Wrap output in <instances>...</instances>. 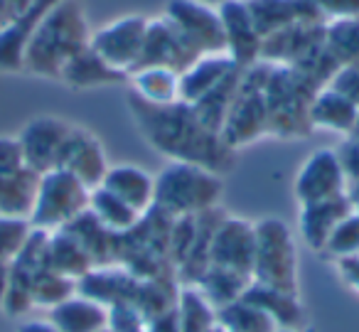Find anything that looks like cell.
I'll return each mask as SVG.
<instances>
[{
  "label": "cell",
  "instance_id": "1",
  "mask_svg": "<svg viewBox=\"0 0 359 332\" xmlns=\"http://www.w3.org/2000/svg\"><path fill=\"white\" fill-rule=\"evenodd\" d=\"M128 109L143 138L170 160H185L224 173L234 163V153L217 131L207 128L190 104L150 106L128 94Z\"/></svg>",
  "mask_w": 359,
  "mask_h": 332
},
{
  "label": "cell",
  "instance_id": "2",
  "mask_svg": "<svg viewBox=\"0 0 359 332\" xmlns=\"http://www.w3.org/2000/svg\"><path fill=\"white\" fill-rule=\"evenodd\" d=\"M91 30L79 0H60L45 15L25 50L22 72L45 79H60L62 69L89 47Z\"/></svg>",
  "mask_w": 359,
  "mask_h": 332
},
{
  "label": "cell",
  "instance_id": "3",
  "mask_svg": "<svg viewBox=\"0 0 359 332\" xmlns=\"http://www.w3.org/2000/svg\"><path fill=\"white\" fill-rule=\"evenodd\" d=\"M224 194L222 173L197 163L170 160L155 175V207L170 219L200 217L219 207Z\"/></svg>",
  "mask_w": 359,
  "mask_h": 332
},
{
  "label": "cell",
  "instance_id": "4",
  "mask_svg": "<svg viewBox=\"0 0 359 332\" xmlns=\"http://www.w3.org/2000/svg\"><path fill=\"white\" fill-rule=\"evenodd\" d=\"M254 266L251 281L276 291L298 293V241L283 219L264 217L254 222Z\"/></svg>",
  "mask_w": 359,
  "mask_h": 332
},
{
  "label": "cell",
  "instance_id": "5",
  "mask_svg": "<svg viewBox=\"0 0 359 332\" xmlns=\"http://www.w3.org/2000/svg\"><path fill=\"white\" fill-rule=\"evenodd\" d=\"M91 190L62 168L40 175L30 224L40 232H60L89 209Z\"/></svg>",
  "mask_w": 359,
  "mask_h": 332
},
{
  "label": "cell",
  "instance_id": "6",
  "mask_svg": "<svg viewBox=\"0 0 359 332\" xmlns=\"http://www.w3.org/2000/svg\"><path fill=\"white\" fill-rule=\"evenodd\" d=\"M163 18L195 57L226 52L219 6H212L205 0H170Z\"/></svg>",
  "mask_w": 359,
  "mask_h": 332
},
{
  "label": "cell",
  "instance_id": "7",
  "mask_svg": "<svg viewBox=\"0 0 359 332\" xmlns=\"http://www.w3.org/2000/svg\"><path fill=\"white\" fill-rule=\"evenodd\" d=\"M150 18L123 15L111 20L109 25L91 32L89 47L114 69L130 74L143 57L145 37H148Z\"/></svg>",
  "mask_w": 359,
  "mask_h": 332
},
{
  "label": "cell",
  "instance_id": "8",
  "mask_svg": "<svg viewBox=\"0 0 359 332\" xmlns=\"http://www.w3.org/2000/svg\"><path fill=\"white\" fill-rule=\"evenodd\" d=\"M266 79L261 84H251L249 74H241V86L236 94L234 104H231L229 114H226L224 124H222V140L229 145L231 150L249 145L254 140H259L261 135L271 133L269 124V104H266L264 86Z\"/></svg>",
  "mask_w": 359,
  "mask_h": 332
},
{
  "label": "cell",
  "instance_id": "9",
  "mask_svg": "<svg viewBox=\"0 0 359 332\" xmlns=\"http://www.w3.org/2000/svg\"><path fill=\"white\" fill-rule=\"evenodd\" d=\"M347 190L349 178L344 173L342 158L334 148L313 150L295 173L293 194L298 207L339 197V194H347Z\"/></svg>",
  "mask_w": 359,
  "mask_h": 332
},
{
  "label": "cell",
  "instance_id": "10",
  "mask_svg": "<svg viewBox=\"0 0 359 332\" xmlns=\"http://www.w3.org/2000/svg\"><path fill=\"white\" fill-rule=\"evenodd\" d=\"M72 126L74 124L60 119V116H35L27 121L20 133L15 135L27 168L35 170L37 175L60 168L62 150L72 133Z\"/></svg>",
  "mask_w": 359,
  "mask_h": 332
},
{
  "label": "cell",
  "instance_id": "11",
  "mask_svg": "<svg viewBox=\"0 0 359 332\" xmlns=\"http://www.w3.org/2000/svg\"><path fill=\"white\" fill-rule=\"evenodd\" d=\"M254 222L241 217H222L210 241V266L244 273L251 278L254 266Z\"/></svg>",
  "mask_w": 359,
  "mask_h": 332
},
{
  "label": "cell",
  "instance_id": "12",
  "mask_svg": "<svg viewBox=\"0 0 359 332\" xmlns=\"http://www.w3.org/2000/svg\"><path fill=\"white\" fill-rule=\"evenodd\" d=\"M60 168L81 180L89 190H94L104 182L111 165L106 160V150L101 140L84 126H72V133L65 143V150H62Z\"/></svg>",
  "mask_w": 359,
  "mask_h": 332
},
{
  "label": "cell",
  "instance_id": "13",
  "mask_svg": "<svg viewBox=\"0 0 359 332\" xmlns=\"http://www.w3.org/2000/svg\"><path fill=\"white\" fill-rule=\"evenodd\" d=\"M219 15L224 22L226 52L236 65L244 69L259 62L261 50H264V35L256 27V20L251 15L249 6L241 0H222Z\"/></svg>",
  "mask_w": 359,
  "mask_h": 332
},
{
  "label": "cell",
  "instance_id": "14",
  "mask_svg": "<svg viewBox=\"0 0 359 332\" xmlns=\"http://www.w3.org/2000/svg\"><path fill=\"white\" fill-rule=\"evenodd\" d=\"M57 3L60 0H32L30 8L20 18H15L11 25L0 30V74H20L32 35Z\"/></svg>",
  "mask_w": 359,
  "mask_h": 332
},
{
  "label": "cell",
  "instance_id": "15",
  "mask_svg": "<svg viewBox=\"0 0 359 332\" xmlns=\"http://www.w3.org/2000/svg\"><path fill=\"white\" fill-rule=\"evenodd\" d=\"M236 69H241L229 52H212L202 55L192 62L187 69L180 72V101L182 104H200L205 96H210L217 86H222Z\"/></svg>",
  "mask_w": 359,
  "mask_h": 332
},
{
  "label": "cell",
  "instance_id": "16",
  "mask_svg": "<svg viewBox=\"0 0 359 332\" xmlns=\"http://www.w3.org/2000/svg\"><path fill=\"white\" fill-rule=\"evenodd\" d=\"M354 209L349 194H339V197L325 199V202L303 204L298 217V232L300 239L308 244L313 251H323L327 244L332 229L347 217Z\"/></svg>",
  "mask_w": 359,
  "mask_h": 332
},
{
  "label": "cell",
  "instance_id": "17",
  "mask_svg": "<svg viewBox=\"0 0 359 332\" xmlns=\"http://www.w3.org/2000/svg\"><path fill=\"white\" fill-rule=\"evenodd\" d=\"M50 322L60 332H104L109 330V305L76 291L67 300L47 310Z\"/></svg>",
  "mask_w": 359,
  "mask_h": 332
},
{
  "label": "cell",
  "instance_id": "18",
  "mask_svg": "<svg viewBox=\"0 0 359 332\" xmlns=\"http://www.w3.org/2000/svg\"><path fill=\"white\" fill-rule=\"evenodd\" d=\"M101 187L114 192L116 197L123 199L128 207H133L143 217L155 207V175H150L148 170L138 168V165H111Z\"/></svg>",
  "mask_w": 359,
  "mask_h": 332
},
{
  "label": "cell",
  "instance_id": "19",
  "mask_svg": "<svg viewBox=\"0 0 359 332\" xmlns=\"http://www.w3.org/2000/svg\"><path fill=\"white\" fill-rule=\"evenodd\" d=\"M308 124H310V128L327 131V133H339L347 138L359 126V109L352 101H347L344 96H339L337 91L330 89V86H323V89L315 91L313 99H310Z\"/></svg>",
  "mask_w": 359,
  "mask_h": 332
},
{
  "label": "cell",
  "instance_id": "20",
  "mask_svg": "<svg viewBox=\"0 0 359 332\" xmlns=\"http://www.w3.org/2000/svg\"><path fill=\"white\" fill-rule=\"evenodd\" d=\"M130 94L150 106L180 104V72L170 67L148 65L128 74Z\"/></svg>",
  "mask_w": 359,
  "mask_h": 332
},
{
  "label": "cell",
  "instance_id": "21",
  "mask_svg": "<svg viewBox=\"0 0 359 332\" xmlns=\"http://www.w3.org/2000/svg\"><path fill=\"white\" fill-rule=\"evenodd\" d=\"M251 303L261 307L271 320L276 322V327H293V330H303L308 315H305V307L300 303L298 293L288 291H276V288H266L259 283L251 281V286L244 293Z\"/></svg>",
  "mask_w": 359,
  "mask_h": 332
},
{
  "label": "cell",
  "instance_id": "22",
  "mask_svg": "<svg viewBox=\"0 0 359 332\" xmlns=\"http://www.w3.org/2000/svg\"><path fill=\"white\" fill-rule=\"evenodd\" d=\"M60 81H65L72 89H96V86H111L128 81V74L106 65L91 47H86L76 57H72L69 65L62 69Z\"/></svg>",
  "mask_w": 359,
  "mask_h": 332
},
{
  "label": "cell",
  "instance_id": "23",
  "mask_svg": "<svg viewBox=\"0 0 359 332\" xmlns=\"http://www.w3.org/2000/svg\"><path fill=\"white\" fill-rule=\"evenodd\" d=\"M47 263H50L55 271L74 278L76 283L96 266L94 258L89 256V251H86L67 229H60V232L50 234V239H47Z\"/></svg>",
  "mask_w": 359,
  "mask_h": 332
},
{
  "label": "cell",
  "instance_id": "24",
  "mask_svg": "<svg viewBox=\"0 0 359 332\" xmlns=\"http://www.w3.org/2000/svg\"><path fill=\"white\" fill-rule=\"evenodd\" d=\"M89 212L94 214V219L106 227L116 237H123V234L133 232L140 222H143V214H138L133 207L118 199L114 192H109L106 187H94L89 197Z\"/></svg>",
  "mask_w": 359,
  "mask_h": 332
},
{
  "label": "cell",
  "instance_id": "25",
  "mask_svg": "<svg viewBox=\"0 0 359 332\" xmlns=\"http://www.w3.org/2000/svg\"><path fill=\"white\" fill-rule=\"evenodd\" d=\"M217 325V307L197 286H182L177 293V322L175 332H212Z\"/></svg>",
  "mask_w": 359,
  "mask_h": 332
},
{
  "label": "cell",
  "instance_id": "26",
  "mask_svg": "<svg viewBox=\"0 0 359 332\" xmlns=\"http://www.w3.org/2000/svg\"><path fill=\"white\" fill-rule=\"evenodd\" d=\"M192 286L200 288V293L215 307H222V305H226V303L244 296L246 288L251 286V278L244 276V273L226 271V268H219V266H207L205 271H202V276L197 278Z\"/></svg>",
  "mask_w": 359,
  "mask_h": 332
},
{
  "label": "cell",
  "instance_id": "27",
  "mask_svg": "<svg viewBox=\"0 0 359 332\" xmlns=\"http://www.w3.org/2000/svg\"><path fill=\"white\" fill-rule=\"evenodd\" d=\"M217 325L224 332H273L276 322L246 296L217 307Z\"/></svg>",
  "mask_w": 359,
  "mask_h": 332
},
{
  "label": "cell",
  "instance_id": "28",
  "mask_svg": "<svg viewBox=\"0 0 359 332\" xmlns=\"http://www.w3.org/2000/svg\"><path fill=\"white\" fill-rule=\"evenodd\" d=\"M37 182H40V175L30 168L0 180V214H13V217L30 219Z\"/></svg>",
  "mask_w": 359,
  "mask_h": 332
},
{
  "label": "cell",
  "instance_id": "29",
  "mask_svg": "<svg viewBox=\"0 0 359 332\" xmlns=\"http://www.w3.org/2000/svg\"><path fill=\"white\" fill-rule=\"evenodd\" d=\"M20 273H25V271H20ZM25 276H27V281H30V293H32L35 307H47V310H50L57 303L67 300V298L76 293L74 278L55 271L50 263H45V266H40L32 273H25Z\"/></svg>",
  "mask_w": 359,
  "mask_h": 332
},
{
  "label": "cell",
  "instance_id": "30",
  "mask_svg": "<svg viewBox=\"0 0 359 332\" xmlns=\"http://www.w3.org/2000/svg\"><path fill=\"white\" fill-rule=\"evenodd\" d=\"M32 232H35V227L27 217L0 214V261H15L30 241Z\"/></svg>",
  "mask_w": 359,
  "mask_h": 332
},
{
  "label": "cell",
  "instance_id": "31",
  "mask_svg": "<svg viewBox=\"0 0 359 332\" xmlns=\"http://www.w3.org/2000/svg\"><path fill=\"white\" fill-rule=\"evenodd\" d=\"M320 253H325L330 261H337V258L359 253V209H352V212L332 229L327 244H325V248Z\"/></svg>",
  "mask_w": 359,
  "mask_h": 332
},
{
  "label": "cell",
  "instance_id": "32",
  "mask_svg": "<svg viewBox=\"0 0 359 332\" xmlns=\"http://www.w3.org/2000/svg\"><path fill=\"white\" fill-rule=\"evenodd\" d=\"M325 86L337 91L339 96L352 101V104L359 109V62H352V65H337V69L330 74V79Z\"/></svg>",
  "mask_w": 359,
  "mask_h": 332
},
{
  "label": "cell",
  "instance_id": "33",
  "mask_svg": "<svg viewBox=\"0 0 359 332\" xmlns=\"http://www.w3.org/2000/svg\"><path fill=\"white\" fill-rule=\"evenodd\" d=\"M25 158H22L20 143L15 135H0V180L25 170Z\"/></svg>",
  "mask_w": 359,
  "mask_h": 332
},
{
  "label": "cell",
  "instance_id": "34",
  "mask_svg": "<svg viewBox=\"0 0 359 332\" xmlns=\"http://www.w3.org/2000/svg\"><path fill=\"white\" fill-rule=\"evenodd\" d=\"M334 276L339 278L347 291H352L354 296H359V253H352V256H344L332 261Z\"/></svg>",
  "mask_w": 359,
  "mask_h": 332
},
{
  "label": "cell",
  "instance_id": "35",
  "mask_svg": "<svg viewBox=\"0 0 359 332\" xmlns=\"http://www.w3.org/2000/svg\"><path fill=\"white\" fill-rule=\"evenodd\" d=\"M30 3L32 0H0V30L11 25L15 18H20L30 8Z\"/></svg>",
  "mask_w": 359,
  "mask_h": 332
},
{
  "label": "cell",
  "instance_id": "36",
  "mask_svg": "<svg viewBox=\"0 0 359 332\" xmlns=\"http://www.w3.org/2000/svg\"><path fill=\"white\" fill-rule=\"evenodd\" d=\"M18 332H60L55 325L50 322V317H27L20 322Z\"/></svg>",
  "mask_w": 359,
  "mask_h": 332
},
{
  "label": "cell",
  "instance_id": "37",
  "mask_svg": "<svg viewBox=\"0 0 359 332\" xmlns=\"http://www.w3.org/2000/svg\"><path fill=\"white\" fill-rule=\"evenodd\" d=\"M11 283H13V263L0 261V310H3V305H6Z\"/></svg>",
  "mask_w": 359,
  "mask_h": 332
},
{
  "label": "cell",
  "instance_id": "38",
  "mask_svg": "<svg viewBox=\"0 0 359 332\" xmlns=\"http://www.w3.org/2000/svg\"><path fill=\"white\" fill-rule=\"evenodd\" d=\"M273 332H303V330H293V327H276Z\"/></svg>",
  "mask_w": 359,
  "mask_h": 332
},
{
  "label": "cell",
  "instance_id": "39",
  "mask_svg": "<svg viewBox=\"0 0 359 332\" xmlns=\"http://www.w3.org/2000/svg\"><path fill=\"white\" fill-rule=\"evenodd\" d=\"M205 3H212V6H219L222 0H205Z\"/></svg>",
  "mask_w": 359,
  "mask_h": 332
},
{
  "label": "cell",
  "instance_id": "40",
  "mask_svg": "<svg viewBox=\"0 0 359 332\" xmlns=\"http://www.w3.org/2000/svg\"><path fill=\"white\" fill-rule=\"evenodd\" d=\"M241 3H249V0H241Z\"/></svg>",
  "mask_w": 359,
  "mask_h": 332
},
{
  "label": "cell",
  "instance_id": "41",
  "mask_svg": "<svg viewBox=\"0 0 359 332\" xmlns=\"http://www.w3.org/2000/svg\"><path fill=\"white\" fill-rule=\"evenodd\" d=\"M104 332H111V330H104Z\"/></svg>",
  "mask_w": 359,
  "mask_h": 332
}]
</instances>
